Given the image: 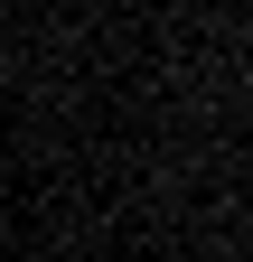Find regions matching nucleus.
Returning <instances> with one entry per match:
<instances>
[{"label":"nucleus","mask_w":253,"mask_h":262,"mask_svg":"<svg viewBox=\"0 0 253 262\" xmlns=\"http://www.w3.org/2000/svg\"><path fill=\"white\" fill-rule=\"evenodd\" d=\"M0 84H10V47H0Z\"/></svg>","instance_id":"f257e3e1"}]
</instances>
